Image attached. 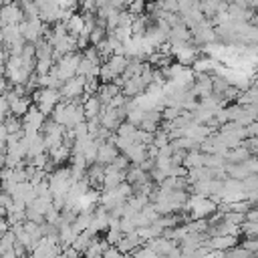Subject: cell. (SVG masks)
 <instances>
[{
	"instance_id": "6da1fadb",
	"label": "cell",
	"mask_w": 258,
	"mask_h": 258,
	"mask_svg": "<svg viewBox=\"0 0 258 258\" xmlns=\"http://www.w3.org/2000/svg\"><path fill=\"white\" fill-rule=\"evenodd\" d=\"M30 99L34 105L44 113V115H50L53 113V109L59 105L61 101V93L59 89H50V87H38L30 93Z\"/></svg>"
},
{
	"instance_id": "7a4b0ae2",
	"label": "cell",
	"mask_w": 258,
	"mask_h": 258,
	"mask_svg": "<svg viewBox=\"0 0 258 258\" xmlns=\"http://www.w3.org/2000/svg\"><path fill=\"white\" fill-rule=\"evenodd\" d=\"M18 26H20V34L26 42H36V40L42 38L48 24L42 22L38 16H34V18H24L22 22H18Z\"/></svg>"
},
{
	"instance_id": "3957f363",
	"label": "cell",
	"mask_w": 258,
	"mask_h": 258,
	"mask_svg": "<svg viewBox=\"0 0 258 258\" xmlns=\"http://www.w3.org/2000/svg\"><path fill=\"white\" fill-rule=\"evenodd\" d=\"M44 119H46V115L32 103V105L28 107V111L22 115V133H24V135L40 133V127H42Z\"/></svg>"
},
{
	"instance_id": "277c9868",
	"label": "cell",
	"mask_w": 258,
	"mask_h": 258,
	"mask_svg": "<svg viewBox=\"0 0 258 258\" xmlns=\"http://www.w3.org/2000/svg\"><path fill=\"white\" fill-rule=\"evenodd\" d=\"M59 93H61V101H75V99H81L83 93H85V77H83V75H75V77L67 79V81L59 87Z\"/></svg>"
},
{
	"instance_id": "5b68a950",
	"label": "cell",
	"mask_w": 258,
	"mask_h": 258,
	"mask_svg": "<svg viewBox=\"0 0 258 258\" xmlns=\"http://www.w3.org/2000/svg\"><path fill=\"white\" fill-rule=\"evenodd\" d=\"M123 180H125V172H123V170H117V168H113V166L109 164V166H105V176H103V186H101V190H103V192L113 190V188H117Z\"/></svg>"
},
{
	"instance_id": "8992f818",
	"label": "cell",
	"mask_w": 258,
	"mask_h": 258,
	"mask_svg": "<svg viewBox=\"0 0 258 258\" xmlns=\"http://www.w3.org/2000/svg\"><path fill=\"white\" fill-rule=\"evenodd\" d=\"M0 18H2V24H18L24 20V12L16 2H12L0 8Z\"/></svg>"
},
{
	"instance_id": "52a82bcc",
	"label": "cell",
	"mask_w": 258,
	"mask_h": 258,
	"mask_svg": "<svg viewBox=\"0 0 258 258\" xmlns=\"http://www.w3.org/2000/svg\"><path fill=\"white\" fill-rule=\"evenodd\" d=\"M103 176H105V166H103V164L93 162V164L87 166L85 178H87V182H89L91 188H95V190L99 188V190H101V186H103Z\"/></svg>"
},
{
	"instance_id": "ba28073f",
	"label": "cell",
	"mask_w": 258,
	"mask_h": 258,
	"mask_svg": "<svg viewBox=\"0 0 258 258\" xmlns=\"http://www.w3.org/2000/svg\"><path fill=\"white\" fill-rule=\"evenodd\" d=\"M117 153H119V149H117V145H115L113 141H103V143L99 145L97 160H95V162H99V164H103V166H109Z\"/></svg>"
},
{
	"instance_id": "9c48e42d",
	"label": "cell",
	"mask_w": 258,
	"mask_h": 258,
	"mask_svg": "<svg viewBox=\"0 0 258 258\" xmlns=\"http://www.w3.org/2000/svg\"><path fill=\"white\" fill-rule=\"evenodd\" d=\"M81 103H83V111H85V119H91V117H97L103 109V103L99 101L97 95H83L81 97Z\"/></svg>"
},
{
	"instance_id": "30bf717a",
	"label": "cell",
	"mask_w": 258,
	"mask_h": 258,
	"mask_svg": "<svg viewBox=\"0 0 258 258\" xmlns=\"http://www.w3.org/2000/svg\"><path fill=\"white\" fill-rule=\"evenodd\" d=\"M141 244H145V240H141L137 232L123 234V236H121V240L117 242V246H119V250L123 252V256H125V254H131V252H133L137 246H141Z\"/></svg>"
},
{
	"instance_id": "8fae6325",
	"label": "cell",
	"mask_w": 258,
	"mask_h": 258,
	"mask_svg": "<svg viewBox=\"0 0 258 258\" xmlns=\"http://www.w3.org/2000/svg\"><path fill=\"white\" fill-rule=\"evenodd\" d=\"M46 153H48V158L55 162V166H65V164L71 160V153H73V149H71L69 145L61 143L59 147L50 149V151H46Z\"/></svg>"
},
{
	"instance_id": "7c38bea8",
	"label": "cell",
	"mask_w": 258,
	"mask_h": 258,
	"mask_svg": "<svg viewBox=\"0 0 258 258\" xmlns=\"http://www.w3.org/2000/svg\"><path fill=\"white\" fill-rule=\"evenodd\" d=\"M30 105H32L30 95L14 97V99L10 101V113H12V115H16V117H22V115L28 111V107H30Z\"/></svg>"
},
{
	"instance_id": "4fadbf2b",
	"label": "cell",
	"mask_w": 258,
	"mask_h": 258,
	"mask_svg": "<svg viewBox=\"0 0 258 258\" xmlns=\"http://www.w3.org/2000/svg\"><path fill=\"white\" fill-rule=\"evenodd\" d=\"M65 26H67V32L69 34H73V36H79L81 34V30L85 28V18H83V12H73L71 14V18L65 22Z\"/></svg>"
},
{
	"instance_id": "5bb4252c",
	"label": "cell",
	"mask_w": 258,
	"mask_h": 258,
	"mask_svg": "<svg viewBox=\"0 0 258 258\" xmlns=\"http://www.w3.org/2000/svg\"><path fill=\"white\" fill-rule=\"evenodd\" d=\"M127 63H129V57H125V55H111V57L105 61V65L111 69V73H113L115 77H119V75L125 71Z\"/></svg>"
},
{
	"instance_id": "9a60e30c",
	"label": "cell",
	"mask_w": 258,
	"mask_h": 258,
	"mask_svg": "<svg viewBox=\"0 0 258 258\" xmlns=\"http://www.w3.org/2000/svg\"><path fill=\"white\" fill-rule=\"evenodd\" d=\"M168 40H192V30L184 22H180V24H176V26L170 28Z\"/></svg>"
},
{
	"instance_id": "2e32d148",
	"label": "cell",
	"mask_w": 258,
	"mask_h": 258,
	"mask_svg": "<svg viewBox=\"0 0 258 258\" xmlns=\"http://www.w3.org/2000/svg\"><path fill=\"white\" fill-rule=\"evenodd\" d=\"M2 123H4V127H6V131H8V135L22 131V117H16V115H12V113H8Z\"/></svg>"
},
{
	"instance_id": "e0dca14e",
	"label": "cell",
	"mask_w": 258,
	"mask_h": 258,
	"mask_svg": "<svg viewBox=\"0 0 258 258\" xmlns=\"http://www.w3.org/2000/svg\"><path fill=\"white\" fill-rule=\"evenodd\" d=\"M214 65H216V61H214V59H200V57L192 63L194 71H200V73H210V71L214 69Z\"/></svg>"
},
{
	"instance_id": "ac0fdd59",
	"label": "cell",
	"mask_w": 258,
	"mask_h": 258,
	"mask_svg": "<svg viewBox=\"0 0 258 258\" xmlns=\"http://www.w3.org/2000/svg\"><path fill=\"white\" fill-rule=\"evenodd\" d=\"M55 65V59H36V65H34V73L36 75H46Z\"/></svg>"
},
{
	"instance_id": "d6986e66",
	"label": "cell",
	"mask_w": 258,
	"mask_h": 258,
	"mask_svg": "<svg viewBox=\"0 0 258 258\" xmlns=\"http://www.w3.org/2000/svg\"><path fill=\"white\" fill-rule=\"evenodd\" d=\"M145 4H147V0H129V4L125 6V10H129L131 14L139 16L145 12Z\"/></svg>"
},
{
	"instance_id": "ffe728a7",
	"label": "cell",
	"mask_w": 258,
	"mask_h": 258,
	"mask_svg": "<svg viewBox=\"0 0 258 258\" xmlns=\"http://www.w3.org/2000/svg\"><path fill=\"white\" fill-rule=\"evenodd\" d=\"M111 166H113V168H117V170H123V172H125V170H127V168L131 166V162H129V158L125 156V153H123V151H119V153H117V156L113 158Z\"/></svg>"
},
{
	"instance_id": "44dd1931",
	"label": "cell",
	"mask_w": 258,
	"mask_h": 258,
	"mask_svg": "<svg viewBox=\"0 0 258 258\" xmlns=\"http://www.w3.org/2000/svg\"><path fill=\"white\" fill-rule=\"evenodd\" d=\"M14 204V198H12V194H8L6 190H2L0 188V208H2L4 212L10 208V206Z\"/></svg>"
},
{
	"instance_id": "7402d4cb",
	"label": "cell",
	"mask_w": 258,
	"mask_h": 258,
	"mask_svg": "<svg viewBox=\"0 0 258 258\" xmlns=\"http://www.w3.org/2000/svg\"><path fill=\"white\" fill-rule=\"evenodd\" d=\"M133 20H135V14H131V12L125 10V8L119 10V24H117V26H129V28H131Z\"/></svg>"
},
{
	"instance_id": "603a6c76",
	"label": "cell",
	"mask_w": 258,
	"mask_h": 258,
	"mask_svg": "<svg viewBox=\"0 0 258 258\" xmlns=\"http://www.w3.org/2000/svg\"><path fill=\"white\" fill-rule=\"evenodd\" d=\"M10 113V103H8V99L0 93V123L4 121V117Z\"/></svg>"
},
{
	"instance_id": "cb8c5ba5",
	"label": "cell",
	"mask_w": 258,
	"mask_h": 258,
	"mask_svg": "<svg viewBox=\"0 0 258 258\" xmlns=\"http://www.w3.org/2000/svg\"><path fill=\"white\" fill-rule=\"evenodd\" d=\"M8 228H10V224H8L6 216H2V218H0V236H2V234H4Z\"/></svg>"
},
{
	"instance_id": "d4e9b609",
	"label": "cell",
	"mask_w": 258,
	"mask_h": 258,
	"mask_svg": "<svg viewBox=\"0 0 258 258\" xmlns=\"http://www.w3.org/2000/svg\"><path fill=\"white\" fill-rule=\"evenodd\" d=\"M0 2H2V6H4V4H12L14 0H0Z\"/></svg>"
},
{
	"instance_id": "484cf974",
	"label": "cell",
	"mask_w": 258,
	"mask_h": 258,
	"mask_svg": "<svg viewBox=\"0 0 258 258\" xmlns=\"http://www.w3.org/2000/svg\"><path fill=\"white\" fill-rule=\"evenodd\" d=\"M0 28H2V18H0Z\"/></svg>"
}]
</instances>
